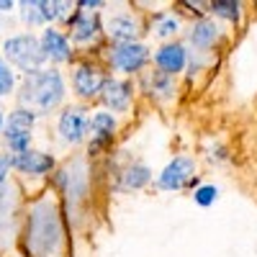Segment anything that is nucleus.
<instances>
[{"mask_svg":"<svg viewBox=\"0 0 257 257\" xmlns=\"http://www.w3.org/2000/svg\"><path fill=\"white\" fill-rule=\"evenodd\" d=\"M64 98V82L57 70H36L26 75L24 88H21V100L31 105V111L47 113L62 103Z\"/></svg>","mask_w":257,"mask_h":257,"instance_id":"1","label":"nucleus"},{"mask_svg":"<svg viewBox=\"0 0 257 257\" xmlns=\"http://www.w3.org/2000/svg\"><path fill=\"white\" fill-rule=\"evenodd\" d=\"M59 242H62V229H59L57 211L49 203H39L29 224V247L39 257H52L57 254Z\"/></svg>","mask_w":257,"mask_h":257,"instance_id":"2","label":"nucleus"},{"mask_svg":"<svg viewBox=\"0 0 257 257\" xmlns=\"http://www.w3.org/2000/svg\"><path fill=\"white\" fill-rule=\"evenodd\" d=\"M3 52H6V59L13 64V67L24 70V72H36L41 64H44L47 54L41 49V39L31 36V34H18V36H11L6 44H3Z\"/></svg>","mask_w":257,"mask_h":257,"instance_id":"3","label":"nucleus"},{"mask_svg":"<svg viewBox=\"0 0 257 257\" xmlns=\"http://www.w3.org/2000/svg\"><path fill=\"white\" fill-rule=\"evenodd\" d=\"M34 121H36V116H34V111H29V108H18V111L11 113L8 126H6V142H8V147L13 149L16 155L29 152Z\"/></svg>","mask_w":257,"mask_h":257,"instance_id":"4","label":"nucleus"},{"mask_svg":"<svg viewBox=\"0 0 257 257\" xmlns=\"http://www.w3.org/2000/svg\"><path fill=\"white\" fill-rule=\"evenodd\" d=\"M193 175H196V162H193L190 157H175L160 173L157 188L160 190H180L193 180Z\"/></svg>","mask_w":257,"mask_h":257,"instance_id":"5","label":"nucleus"},{"mask_svg":"<svg viewBox=\"0 0 257 257\" xmlns=\"http://www.w3.org/2000/svg\"><path fill=\"white\" fill-rule=\"evenodd\" d=\"M149 59V52L147 47L142 44H116L111 52H108V62L113 64V70L118 72H139Z\"/></svg>","mask_w":257,"mask_h":257,"instance_id":"6","label":"nucleus"},{"mask_svg":"<svg viewBox=\"0 0 257 257\" xmlns=\"http://www.w3.org/2000/svg\"><path fill=\"white\" fill-rule=\"evenodd\" d=\"M59 134L62 139L67 142V144H80L85 139V134H88V128H90V118H88V111L85 108H64V113L59 116Z\"/></svg>","mask_w":257,"mask_h":257,"instance_id":"7","label":"nucleus"},{"mask_svg":"<svg viewBox=\"0 0 257 257\" xmlns=\"http://www.w3.org/2000/svg\"><path fill=\"white\" fill-rule=\"evenodd\" d=\"M103 72L95 67V64H77V70L72 75V85H75V93L80 98H93V95H100L103 90Z\"/></svg>","mask_w":257,"mask_h":257,"instance_id":"8","label":"nucleus"},{"mask_svg":"<svg viewBox=\"0 0 257 257\" xmlns=\"http://www.w3.org/2000/svg\"><path fill=\"white\" fill-rule=\"evenodd\" d=\"M132 82H126V80H105L103 82V90H100V98L103 103L108 105V108L123 113L128 108V103H132Z\"/></svg>","mask_w":257,"mask_h":257,"instance_id":"9","label":"nucleus"},{"mask_svg":"<svg viewBox=\"0 0 257 257\" xmlns=\"http://www.w3.org/2000/svg\"><path fill=\"white\" fill-rule=\"evenodd\" d=\"M155 64L165 72V75H178V72H183V67L188 64V52H185V47L183 44H165V47H160L157 49V54H155Z\"/></svg>","mask_w":257,"mask_h":257,"instance_id":"10","label":"nucleus"},{"mask_svg":"<svg viewBox=\"0 0 257 257\" xmlns=\"http://www.w3.org/2000/svg\"><path fill=\"white\" fill-rule=\"evenodd\" d=\"M11 167L21 170V173H26V175H44L49 173V170L54 167V160L49 155H41V152H21V155H13L8 157Z\"/></svg>","mask_w":257,"mask_h":257,"instance_id":"11","label":"nucleus"},{"mask_svg":"<svg viewBox=\"0 0 257 257\" xmlns=\"http://www.w3.org/2000/svg\"><path fill=\"white\" fill-rule=\"evenodd\" d=\"M41 49H44L47 59H52V62H67V59L72 57L70 39L64 36L62 31L52 29V26L41 34Z\"/></svg>","mask_w":257,"mask_h":257,"instance_id":"12","label":"nucleus"},{"mask_svg":"<svg viewBox=\"0 0 257 257\" xmlns=\"http://www.w3.org/2000/svg\"><path fill=\"white\" fill-rule=\"evenodd\" d=\"M105 31H108V36L116 39L118 44H132V41L139 36V21L134 16H128V13H118V16L108 18Z\"/></svg>","mask_w":257,"mask_h":257,"instance_id":"13","label":"nucleus"},{"mask_svg":"<svg viewBox=\"0 0 257 257\" xmlns=\"http://www.w3.org/2000/svg\"><path fill=\"white\" fill-rule=\"evenodd\" d=\"M70 29H72V39L77 44H90V41H95L98 34H100L98 18L88 16V13H75V18L70 21Z\"/></svg>","mask_w":257,"mask_h":257,"instance_id":"14","label":"nucleus"},{"mask_svg":"<svg viewBox=\"0 0 257 257\" xmlns=\"http://www.w3.org/2000/svg\"><path fill=\"white\" fill-rule=\"evenodd\" d=\"M116 126H118V121H116V116L111 111H95L90 116V132H93V137H95L98 144L113 139Z\"/></svg>","mask_w":257,"mask_h":257,"instance_id":"15","label":"nucleus"},{"mask_svg":"<svg viewBox=\"0 0 257 257\" xmlns=\"http://www.w3.org/2000/svg\"><path fill=\"white\" fill-rule=\"evenodd\" d=\"M190 44L196 47V49H208L213 41H216V36H219V29L211 24V21H198V24H193V29H190Z\"/></svg>","mask_w":257,"mask_h":257,"instance_id":"16","label":"nucleus"},{"mask_svg":"<svg viewBox=\"0 0 257 257\" xmlns=\"http://www.w3.org/2000/svg\"><path fill=\"white\" fill-rule=\"evenodd\" d=\"M121 178H123L126 190H142L149 180H152V170H149L147 165H128Z\"/></svg>","mask_w":257,"mask_h":257,"instance_id":"17","label":"nucleus"},{"mask_svg":"<svg viewBox=\"0 0 257 257\" xmlns=\"http://www.w3.org/2000/svg\"><path fill=\"white\" fill-rule=\"evenodd\" d=\"M211 11L216 16H221V18H226V21H237L242 6L234 3V0H219V3H211Z\"/></svg>","mask_w":257,"mask_h":257,"instance_id":"18","label":"nucleus"},{"mask_svg":"<svg viewBox=\"0 0 257 257\" xmlns=\"http://www.w3.org/2000/svg\"><path fill=\"white\" fill-rule=\"evenodd\" d=\"M149 82H152V95H173L175 85H173V77L165 75V72H155L152 77H149Z\"/></svg>","mask_w":257,"mask_h":257,"instance_id":"19","label":"nucleus"},{"mask_svg":"<svg viewBox=\"0 0 257 257\" xmlns=\"http://www.w3.org/2000/svg\"><path fill=\"white\" fill-rule=\"evenodd\" d=\"M216 196H219L216 185H201V188H196V193H193V201L206 208V206H211L213 201H216Z\"/></svg>","mask_w":257,"mask_h":257,"instance_id":"20","label":"nucleus"},{"mask_svg":"<svg viewBox=\"0 0 257 257\" xmlns=\"http://www.w3.org/2000/svg\"><path fill=\"white\" fill-rule=\"evenodd\" d=\"M13 82L16 80H13V72H11V64L0 57V98L13 90Z\"/></svg>","mask_w":257,"mask_h":257,"instance_id":"21","label":"nucleus"},{"mask_svg":"<svg viewBox=\"0 0 257 257\" xmlns=\"http://www.w3.org/2000/svg\"><path fill=\"white\" fill-rule=\"evenodd\" d=\"M178 29H180V21H178L175 16H160L157 26H155L157 36H173Z\"/></svg>","mask_w":257,"mask_h":257,"instance_id":"22","label":"nucleus"},{"mask_svg":"<svg viewBox=\"0 0 257 257\" xmlns=\"http://www.w3.org/2000/svg\"><path fill=\"white\" fill-rule=\"evenodd\" d=\"M24 21L31 26L44 24V13H41V3H24Z\"/></svg>","mask_w":257,"mask_h":257,"instance_id":"23","label":"nucleus"},{"mask_svg":"<svg viewBox=\"0 0 257 257\" xmlns=\"http://www.w3.org/2000/svg\"><path fill=\"white\" fill-rule=\"evenodd\" d=\"M8 167H11L8 157H0V183L6 180V175H8Z\"/></svg>","mask_w":257,"mask_h":257,"instance_id":"24","label":"nucleus"},{"mask_svg":"<svg viewBox=\"0 0 257 257\" xmlns=\"http://www.w3.org/2000/svg\"><path fill=\"white\" fill-rule=\"evenodd\" d=\"M80 6H82V8H100L103 3H100V0H82Z\"/></svg>","mask_w":257,"mask_h":257,"instance_id":"25","label":"nucleus"},{"mask_svg":"<svg viewBox=\"0 0 257 257\" xmlns=\"http://www.w3.org/2000/svg\"><path fill=\"white\" fill-rule=\"evenodd\" d=\"M0 8H13V3L11 0H0Z\"/></svg>","mask_w":257,"mask_h":257,"instance_id":"26","label":"nucleus"},{"mask_svg":"<svg viewBox=\"0 0 257 257\" xmlns=\"http://www.w3.org/2000/svg\"><path fill=\"white\" fill-rule=\"evenodd\" d=\"M0 128H3V113H0Z\"/></svg>","mask_w":257,"mask_h":257,"instance_id":"27","label":"nucleus"}]
</instances>
